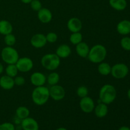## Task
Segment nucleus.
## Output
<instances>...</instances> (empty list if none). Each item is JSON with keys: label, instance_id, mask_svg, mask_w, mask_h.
<instances>
[{"label": "nucleus", "instance_id": "1", "mask_svg": "<svg viewBox=\"0 0 130 130\" xmlns=\"http://www.w3.org/2000/svg\"><path fill=\"white\" fill-rule=\"evenodd\" d=\"M99 100L101 102L109 105L114 102L117 96L116 88L110 84H106L102 86L99 91Z\"/></svg>", "mask_w": 130, "mask_h": 130}, {"label": "nucleus", "instance_id": "2", "mask_svg": "<svg viewBox=\"0 0 130 130\" xmlns=\"http://www.w3.org/2000/svg\"><path fill=\"white\" fill-rule=\"evenodd\" d=\"M49 88L46 86H37L32 92V100L36 105H44L50 99Z\"/></svg>", "mask_w": 130, "mask_h": 130}, {"label": "nucleus", "instance_id": "3", "mask_svg": "<svg viewBox=\"0 0 130 130\" xmlns=\"http://www.w3.org/2000/svg\"><path fill=\"white\" fill-rule=\"evenodd\" d=\"M107 54V49L104 45L97 44L91 47L89 52L88 58L93 63H100L104 62Z\"/></svg>", "mask_w": 130, "mask_h": 130}, {"label": "nucleus", "instance_id": "4", "mask_svg": "<svg viewBox=\"0 0 130 130\" xmlns=\"http://www.w3.org/2000/svg\"><path fill=\"white\" fill-rule=\"evenodd\" d=\"M42 66L48 71H53L57 69L60 65V58L56 53H47L41 60Z\"/></svg>", "mask_w": 130, "mask_h": 130}, {"label": "nucleus", "instance_id": "5", "mask_svg": "<svg viewBox=\"0 0 130 130\" xmlns=\"http://www.w3.org/2000/svg\"><path fill=\"white\" fill-rule=\"evenodd\" d=\"M1 56L3 61L7 64H15L20 58L19 52L15 48L7 46L3 48Z\"/></svg>", "mask_w": 130, "mask_h": 130}, {"label": "nucleus", "instance_id": "6", "mask_svg": "<svg viewBox=\"0 0 130 130\" xmlns=\"http://www.w3.org/2000/svg\"><path fill=\"white\" fill-rule=\"evenodd\" d=\"M128 73H129V68L125 63H116L111 67L110 74L112 77L116 79H120L124 78L126 77Z\"/></svg>", "mask_w": 130, "mask_h": 130}, {"label": "nucleus", "instance_id": "7", "mask_svg": "<svg viewBox=\"0 0 130 130\" xmlns=\"http://www.w3.org/2000/svg\"><path fill=\"white\" fill-rule=\"evenodd\" d=\"M19 72H27L31 71L34 67V62L31 58L29 57L19 58L15 63Z\"/></svg>", "mask_w": 130, "mask_h": 130}, {"label": "nucleus", "instance_id": "8", "mask_svg": "<svg viewBox=\"0 0 130 130\" xmlns=\"http://www.w3.org/2000/svg\"><path fill=\"white\" fill-rule=\"evenodd\" d=\"M50 96L55 101L63 100L66 96V90L63 86L58 85L51 86L49 88Z\"/></svg>", "mask_w": 130, "mask_h": 130}, {"label": "nucleus", "instance_id": "9", "mask_svg": "<svg viewBox=\"0 0 130 130\" xmlns=\"http://www.w3.org/2000/svg\"><path fill=\"white\" fill-rule=\"evenodd\" d=\"M80 109L83 112L88 114L92 112L95 109V104L94 100L90 96H87L81 99L79 102Z\"/></svg>", "mask_w": 130, "mask_h": 130}, {"label": "nucleus", "instance_id": "10", "mask_svg": "<svg viewBox=\"0 0 130 130\" xmlns=\"http://www.w3.org/2000/svg\"><path fill=\"white\" fill-rule=\"evenodd\" d=\"M30 44L36 48H41L44 47L48 43L46 36L41 33H38L32 36L30 39Z\"/></svg>", "mask_w": 130, "mask_h": 130}, {"label": "nucleus", "instance_id": "11", "mask_svg": "<svg viewBox=\"0 0 130 130\" xmlns=\"http://www.w3.org/2000/svg\"><path fill=\"white\" fill-rule=\"evenodd\" d=\"M30 80L32 85L36 87L44 86V84L46 82V77L42 72H35L31 74Z\"/></svg>", "mask_w": 130, "mask_h": 130}, {"label": "nucleus", "instance_id": "12", "mask_svg": "<svg viewBox=\"0 0 130 130\" xmlns=\"http://www.w3.org/2000/svg\"><path fill=\"white\" fill-rule=\"evenodd\" d=\"M21 127L23 130H39V124L37 121L30 117L22 120Z\"/></svg>", "mask_w": 130, "mask_h": 130}, {"label": "nucleus", "instance_id": "13", "mask_svg": "<svg viewBox=\"0 0 130 130\" xmlns=\"http://www.w3.org/2000/svg\"><path fill=\"white\" fill-rule=\"evenodd\" d=\"M67 26L69 30L72 33L77 32L81 31V30L82 29V22L77 17L71 18L67 22Z\"/></svg>", "mask_w": 130, "mask_h": 130}, {"label": "nucleus", "instance_id": "14", "mask_svg": "<svg viewBox=\"0 0 130 130\" xmlns=\"http://www.w3.org/2000/svg\"><path fill=\"white\" fill-rule=\"evenodd\" d=\"M38 18L41 23L48 24L52 21L53 15L49 9L46 8H42L38 11Z\"/></svg>", "mask_w": 130, "mask_h": 130}, {"label": "nucleus", "instance_id": "15", "mask_svg": "<svg viewBox=\"0 0 130 130\" xmlns=\"http://www.w3.org/2000/svg\"><path fill=\"white\" fill-rule=\"evenodd\" d=\"M118 32L123 36L130 34V21L128 20H123L119 22L116 27Z\"/></svg>", "mask_w": 130, "mask_h": 130}, {"label": "nucleus", "instance_id": "16", "mask_svg": "<svg viewBox=\"0 0 130 130\" xmlns=\"http://www.w3.org/2000/svg\"><path fill=\"white\" fill-rule=\"evenodd\" d=\"M15 86L14 79L7 75H4L0 78V86L3 90H10Z\"/></svg>", "mask_w": 130, "mask_h": 130}, {"label": "nucleus", "instance_id": "17", "mask_svg": "<svg viewBox=\"0 0 130 130\" xmlns=\"http://www.w3.org/2000/svg\"><path fill=\"white\" fill-rule=\"evenodd\" d=\"M94 112L95 116L99 118H103L106 116L108 114L109 109L107 105L104 103L100 102V103L98 104L94 109Z\"/></svg>", "mask_w": 130, "mask_h": 130}, {"label": "nucleus", "instance_id": "18", "mask_svg": "<svg viewBox=\"0 0 130 130\" xmlns=\"http://www.w3.org/2000/svg\"><path fill=\"white\" fill-rule=\"evenodd\" d=\"M90 47L85 42H81L76 45V51L77 54L82 58H86L90 52Z\"/></svg>", "mask_w": 130, "mask_h": 130}, {"label": "nucleus", "instance_id": "19", "mask_svg": "<svg viewBox=\"0 0 130 130\" xmlns=\"http://www.w3.org/2000/svg\"><path fill=\"white\" fill-rule=\"evenodd\" d=\"M55 53L60 58H67L71 54V48L68 44H62L57 48Z\"/></svg>", "mask_w": 130, "mask_h": 130}, {"label": "nucleus", "instance_id": "20", "mask_svg": "<svg viewBox=\"0 0 130 130\" xmlns=\"http://www.w3.org/2000/svg\"><path fill=\"white\" fill-rule=\"evenodd\" d=\"M13 26L11 23L6 20H0V34L2 35L12 33Z\"/></svg>", "mask_w": 130, "mask_h": 130}, {"label": "nucleus", "instance_id": "21", "mask_svg": "<svg viewBox=\"0 0 130 130\" xmlns=\"http://www.w3.org/2000/svg\"><path fill=\"white\" fill-rule=\"evenodd\" d=\"M110 6L117 11H123L127 6L126 0H109Z\"/></svg>", "mask_w": 130, "mask_h": 130}, {"label": "nucleus", "instance_id": "22", "mask_svg": "<svg viewBox=\"0 0 130 130\" xmlns=\"http://www.w3.org/2000/svg\"><path fill=\"white\" fill-rule=\"evenodd\" d=\"M17 118H19L20 120L25 119V118L29 117L30 115V110L27 107L25 106H20L16 109L15 111Z\"/></svg>", "mask_w": 130, "mask_h": 130}, {"label": "nucleus", "instance_id": "23", "mask_svg": "<svg viewBox=\"0 0 130 130\" xmlns=\"http://www.w3.org/2000/svg\"><path fill=\"white\" fill-rule=\"evenodd\" d=\"M111 67L109 63L102 62L99 63L97 68L98 72L102 76H108L111 72Z\"/></svg>", "mask_w": 130, "mask_h": 130}, {"label": "nucleus", "instance_id": "24", "mask_svg": "<svg viewBox=\"0 0 130 130\" xmlns=\"http://www.w3.org/2000/svg\"><path fill=\"white\" fill-rule=\"evenodd\" d=\"M60 81V76L57 72H53L48 75L46 77V81L50 86L58 85Z\"/></svg>", "mask_w": 130, "mask_h": 130}, {"label": "nucleus", "instance_id": "25", "mask_svg": "<svg viewBox=\"0 0 130 130\" xmlns=\"http://www.w3.org/2000/svg\"><path fill=\"white\" fill-rule=\"evenodd\" d=\"M5 72H6V75L14 78L15 76L18 75L19 70L15 64H8L5 69Z\"/></svg>", "mask_w": 130, "mask_h": 130}, {"label": "nucleus", "instance_id": "26", "mask_svg": "<svg viewBox=\"0 0 130 130\" xmlns=\"http://www.w3.org/2000/svg\"><path fill=\"white\" fill-rule=\"evenodd\" d=\"M70 42L74 45L79 44L83 41V36L80 32H73L70 36Z\"/></svg>", "mask_w": 130, "mask_h": 130}, {"label": "nucleus", "instance_id": "27", "mask_svg": "<svg viewBox=\"0 0 130 130\" xmlns=\"http://www.w3.org/2000/svg\"><path fill=\"white\" fill-rule=\"evenodd\" d=\"M4 41L7 46H13L16 43V38L12 33H10L5 36Z\"/></svg>", "mask_w": 130, "mask_h": 130}, {"label": "nucleus", "instance_id": "28", "mask_svg": "<svg viewBox=\"0 0 130 130\" xmlns=\"http://www.w3.org/2000/svg\"><path fill=\"white\" fill-rule=\"evenodd\" d=\"M121 46L125 51H130V37L124 36L121 39Z\"/></svg>", "mask_w": 130, "mask_h": 130}, {"label": "nucleus", "instance_id": "29", "mask_svg": "<svg viewBox=\"0 0 130 130\" xmlns=\"http://www.w3.org/2000/svg\"><path fill=\"white\" fill-rule=\"evenodd\" d=\"M88 89L85 86H79L77 89V91H76L77 95L81 99L85 97V96H87L88 95Z\"/></svg>", "mask_w": 130, "mask_h": 130}, {"label": "nucleus", "instance_id": "30", "mask_svg": "<svg viewBox=\"0 0 130 130\" xmlns=\"http://www.w3.org/2000/svg\"><path fill=\"white\" fill-rule=\"evenodd\" d=\"M30 8L33 11H35L38 12L39 10L42 8V3L39 0H32L30 3Z\"/></svg>", "mask_w": 130, "mask_h": 130}, {"label": "nucleus", "instance_id": "31", "mask_svg": "<svg viewBox=\"0 0 130 130\" xmlns=\"http://www.w3.org/2000/svg\"><path fill=\"white\" fill-rule=\"evenodd\" d=\"M46 38L47 42L50 43H53L56 42L58 39V36L55 32H50L48 33L46 36Z\"/></svg>", "mask_w": 130, "mask_h": 130}, {"label": "nucleus", "instance_id": "32", "mask_svg": "<svg viewBox=\"0 0 130 130\" xmlns=\"http://www.w3.org/2000/svg\"><path fill=\"white\" fill-rule=\"evenodd\" d=\"M0 130H15V127L12 123L6 122L0 124Z\"/></svg>", "mask_w": 130, "mask_h": 130}, {"label": "nucleus", "instance_id": "33", "mask_svg": "<svg viewBox=\"0 0 130 130\" xmlns=\"http://www.w3.org/2000/svg\"><path fill=\"white\" fill-rule=\"evenodd\" d=\"M14 83H15V85L22 86L25 83V79L23 76H17L14 77Z\"/></svg>", "mask_w": 130, "mask_h": 130}, {"label": "nucleus", "instance_id": "34", "mask_svg": "<svg viewBox=\"0 0 130 130\" xmlns=\"http://www.w3.org/2000/svg\"><path fill=\"white\" fill-rule=\"evenodd\" d=\"M118 130H130V128L128 126H123L120 127Z\"/></svg>", "mask_w": 130, "mask_h": 130}, {"label": "nucleus", "instance_id": "35", "mask_svg": "<svg viewBox=\"0 0 130 130\" xmlns=\"http://www.w3.org/2000/svg\"><path fill=\"white\" fill-rule=\"evenodd\" d=\"M20 1L24 4H30V3L31 2L32 0H20Z\"/></svg>", "mask_w": 130, "mask_h": 130}, {"label": "nucleus", "instance_id": "36", "mask_svg": "<svg viewBox=\"0 0 130 130\" xmlns=\"http://www.w3.org/2000/svg\"><path fill=\"white\" fill-rule=\"evenodd\" d=\"M3 71H4L3 66V65L0 63V74H1L3 73Z\"/></svg>", "mask_w": 130, "mask_h": 130}, {"label": "nucleus", "instance_id": "37", "mask_svg": "<svg viewBox=\"0 0 130 130\" xmlns=\"http://www.w3.org/2000/svg\"><path fill=\"white\" fill-rule=\"evenodd\" d=\"M55 130H67V129H66V128H63V127H60V128H57V129H56Z\"/></svg>", "mask_w": 130, "mask_h": 130}, {"label": "nucleus", "instance_id": "38", "mask_svg": "<svg viewBox=\"0 0 130 130\" xmlns=\"http://www.w3.org/2000/svg\"><path fill=\"white\" fill-rule=\"evenodd\" d=\"M127 95H128V99H129L130 100V88L129 89V90H128V92H127Z\"/></svg>", "mask_w": 130, "mask_h": 130}]
</instances>
